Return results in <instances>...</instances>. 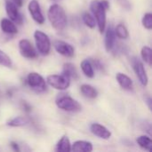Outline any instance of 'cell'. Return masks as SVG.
<instances>
[{
    "label": "cell",
    "instance_id": "8",
    "mask_svg": "<svg viewBox=\"0 0 152 152\" xmlns=\"http://www.w3.org/2000/svg\"><path fill=\"white\" fill-rule=\"evenodd\" d=\"M19 51L22 57L27 59H34L37 56V52L34 48L31 42L26 38L19 41Z\"/></svg>",
    "mask_w": 152,
    "mask_h": 152
},
{
    "label": "cell",
    "instance_id": "23",
    "mask_svg": "<svg viewBox=\"0 0 152 152\" xmlns=\"http://www.w3.org/2000/svg\"><path fill=\"white\" fill-rule=\"evenodd\" d=\"M114 31H115L116 37H118V38L126 39L129 37V33H128V30H127L126 27L124 24H122V23L118 24L117 27H116V28L114 29Z\"/></svg>",
    "mask_w": 152,
    "mask_h": 152
},
{
    "label": "cell",
    "instance_id": "22",
    "mask_svg": "<svg viewBox=\"0 0 152 152\" xmlns=\"http://www.w3.org/2000/svg\"><path fill=\"white\" fill-rule=\"evenodd\" d=\"M80 66H81V69L86 77H87L89 78H93L94 77V66L92 65L90 60H84L81 62Z\"/></svg>",
    "mask_w": 152,
    "mask_h": 152
},
{
    "label": "cell",
    "instance_id": "32",
    "mask_svg": "<svg viewBox=\"0 0 152 152\" xmlns=\"http://www.w3.org/2000/svg\"><path fill=\"white\" fill-rule=\"evenodd\" d=\"M145 102L148 104V107L150 109V110H151V98L150 96H148L146 99H145Z\"/></svg>",
    "mask_w": 152,
    "mask_h": 152
},
{
    "label": "cell",
    "instance_id": "5",
    "mask_svg": "<svg viewBox=\"0 0 152 152\" xmlns=\"http://www.w3.org/2000/svg\"><path fill=\"white\" fill-rule=\"evenodd\" d=\"M46 83L53 88L60 91L66 90L70 86V78L64 74L50 75L46 77Z\"/></svg>",
    "mask_w": 152,
    "mask_h": 152
},
{
    "label": "cell",
    "instance_id": "29",
    "mask_svg": "<svg viewBox=\"0 0 152 152\" xmlns=\"http://www.w3.org/2000/svg\"><path fill=\"white\" fill-rule=\"evenodd\" d=\"M22 107H23V109L25 110V111H27V112H29V111L31 110L30 105H29L28 102H22Z\"/></svg>",
    "mask_w": 152,
    "mask_h": 152
},
{
    "label": "cell",
    "instance_id": "6",
    "mask_svg": "<svg viewBox=\"0 0 152 152\" xmlns=\"http://www.w3.org/2000/svg\"><path fill=\"white\" fill-rule=\"evenodd\" d=\"M27 83L29 87L37 93H44L46 90L45 80L40 74L37 72H30L28 75Z\"/></svg>",
    "mask_w": 152,
    "mask_h": 152
},
{
    "label": "cell",
    "instance_id": "16",
    "mask_svg": "<svg viewBox=\"0 0 152 152\" xmlns=\"http://www.w3.org/2000/svg\"><path fill=\"white\" fill-rule=\"evenodd\" d=\"M116 79L118 83V85L125 90H132L133 89V81L132 79L126 74L118 72L116 75Z\"/></svg>",
    "mask_w": 152,
    "mask_h": 152
},
{
    "label": "cell",
    "instance_id": "26",
    "mask_svg": "<svg viewBox=\"0 0 152 152\" xmlns=\"http://www.w3.org/2000/svg\"><path fill=\"white\" fill-rule=\"evenodd\" d=\"M0 65L7 67V68H10L12 65L11 58L2 50H0Z\"/></svg>",
    "mask_w": 152,
    "mask_h": 152
},
{
    "label": "cell",
    "instance_id": "14",
    "mask_svg": "<svg viewBox=\"0 0 152 152\" xmlns=\"http://www.w3.org/2000/svg\"><path fill=\"white\" fill-rule=\"evenodd\" d=\"M0 28L3 32L9 35H14L18 32L17 27L15 26L13 21L11 20L10 19H5V18L2 19L0 21Z\"/></svg>",
    "mask_w": 152,
    "mask_h": 152
},
{
    "label": "cell",
    "instance_id": "18",
    "mask_svg": "<svg viewBox=\"0 0 152 152\" xmlns=\"http://www.w3.org/2000/svg\"><path fill=\"white\" fill-rule=\"evenodd\" d=\"M56 151L59 152L71 151V144L67 135H63L56 144Z\"/></svg>",
    "mask_w": 152,
    "mask_h": 152
},
{
    "label": "cell",
    "instance_id": "24",
    "mask_svg": "<svg viewBox=\"0 0 152 152\" xmlns=\"http://www.w3.org/2000/svg\"><path fill=\"white\" fill-rule=\"evenodd\" d=\"M152 50L151 47L149 46H143L142 48V51H141V56H142V59L143 60V61H145L149 66H151L152 64Z\"/></svg>",
    "mask_w": 152,
    "mask_h": 152
},
{
    "label": "cell",
    "instance_id": "3",
    "mask_svg": "<svg viewBox=\"0 0 152 152\" xmlns=\"http://www.w3.org/2000/svg\"><path fill=\"white\" fill-rule=\"evenodd\" d=\"M56 105L59 109L68 112H78L82 109L77 101L68 95L59 96L56 100Z\"/></svg>",
    "mask_w": 152,
    "mask_h": 152
},
{
    "label": "cell",
    "instance_id": "17",
    "mask_svg": "<svg viewBox=\"0 0 152 152\" xmlns=\"http://www.w3.org/2000/svg\"><path fill=\"white\" fill-rule=\"evenodd\" d=\"M81 94L88 99H95L98 96V91L91 85L84 84L80 86Z\"/></svg>",
    "mask_w": 152,
    "mask_h": 152
},
{
    "label": "cell",
    "instance_id": "11",
    "mask_svg": "<svg viewBox=\"0 0 152 152\" xmlns=\"http://www.w3.org/2000/svg\"><path fill=\"white\" fill-rule=\"evenodd\" d=\"M5 11L11 20L16 22L17 24H22L23 18L18 10V6L10 0H6L5 2Z\"/></svg>",
    "mask_w": 152,
    "mask_h": 152
},
{
    "label": "cell",
    "instance_id": "30",
    "mask_svg": "<svg viewBox=\"0 0 152 152\" xmlns=\"http://www.w3.org/2000/svg\"><path fill=\"white\" fill-rule=\"evenodd\" d=\"M10 144H11V147L13 149V151H20L17 142H11Z\"/></svg>",
    "mask_w": 152,
    "mask_h": 152
},
{
    "label": "cell",
    "instance_id": "25",
    "mask_svg": "<svg viewBox=\"0 0 152 152\" xmlns=\"http://www.w3.org/2000/svg\"><path fill=\"white\" fill-rule=\"evenodd\" d=\"M82 20L83 22L86 24V26H87L90 28H94L96 26V20L94 19V17L90 14L89 12H85L82 16Z\"/></svg>",
    "mask_w": 152,
    "mask_h": 152
},
{
    "label": "cell",
    "instance_id": "12",
    "mask_svg": "<svg viewBox=\"0 0 152 152\" xmlns=\"http://www.w3.org/2000/svg\"><path fill=\"white\" fill-rule=\"evenodd\" d=\"M90 130L93 134H94L95 136H97L101 139L109 140L111 137L110 131L107 127H105L104 126H102L101 124H98V123L92 124L90 126Z\"/></svg>",
    "mask_w": 152,
    "mask_h": 152
},
{
    "label": "cell",
    "instance_id": "7",
    "mask_svg": "<svg viewBox=\"0 0 152 152\" xmlns=\"http://www.w3.org/2000/svg\"><path fill=\"white\" fill-rule=\"evenodd\" d=\"M131 64L133 66L134 71L135 72V75H136L137 78L139 79L140 83L143 86H146L148 85L149 78H148V76H147V73L144 69L142 61L139 58L134 56V57H132V59H131Z\"/></svg>",
    "mask_w": 152,
    "mask_h": 152
},
{
    "label": "cell",
    "instance_id": "20",
    "mask_svg": "<svg viewBox=\"0 0 152 152\" xmlns=\"http://www.w3.org/2000/svg\"><path fill=\"white\" fill-rule=\"evenodd\" d=\"M29 120L27 118L24 117H15L13 118L9 119L6 122V125L11 127H20V126H25L28 124Z\"/></svg>",
    "mask_w": 152,
    "mask_h": 152
},
{
    "label": "cell",
    "instance_id": "4",
    "mask_svg": "<svg viewBox=\"0 0 152 152\" xmlns=\"http://www.w3.org/2000/svg\"><path fill=\"white\" fill-rule=\"evenodd\" d=\"M34 38L39 53L42 55H48L52 45L49 37L41 30H36L34 33Z\"/></svg>",
    "mask_w": 152,
    "mask_h": 152
},
{
    "label": "cell",
    "instance_id": "27",
    "mask_svg": "<svg viewBox=\"0 0 152 152\" xmlns=\"http://www.w3.org/2000/svg\"><path fill=\"white\" fill-rule=\"evenodd\" d=\"M142 25L143 27L148 29V30H151L152 28V14L151 12H147L144 14L142 20Z\"/></svg>",
    "mask_w": 152,
    "mask_h": 152
},
{
    "label": "cell",
    "instance_id": "33",
    "mask_svg": "<svg viewBox=\"0 0 152 152\" xmlns=\"http://www.w3.org/2000/svg\"><path fill=\"white\" fill-rule=\"evenodd\" d=\"M53 1H57V0H53Z\"/></svg>",
    "mask_w": 152,
    "mask_h": 152
},
{
    "label": "cell",
    "instance_id": "9",
    "mask_svg": "<svg viewBox=\"0 0 152 152\" xmlns=\"http://www.w3.org/2000/svg\"><path fill=\"white\" fill-rule=\"evenodd\" d=\"M53 47L56 50V52L58 53H60L61 55L67 57V58H71L74 56L75 54V49L74 47L62 40H55L53 42Z\"/></svg>",
    "mask_w": 152,
    "mask_h": 152
},
{
    "label": "cell",
    "instance_id": "28",
    "mask_svg": "<svg viewBox=\"0 0 152 152\" xmlns=\"http://www.w3.org/2000/svg\"><path fill=\"white\" fill-rule=\"evenodd\" d=\"M118 4L126 10H130L131 9V3L129 0H117Z\"/></svg>",
    "mask_w": 152,
    "mask_h": 152
},
{
    "label": "cell",
    "instance_id": "10",
    "mask_svg": "<svg viewBox=\"0 0 152 152\" xmlns=\"http://www.w3.org/2000/svg\"><path fill=\"white\" fill-rule=\"evenodd\" d=\"M28 9L29 12V14L31 15L32 19L38 24H44L45 22V17L41 11L40 4L37 0H31L28 3Z\"/></svg>",
    "mask_w": 152,
    "mask_h": 152
},
{
    "label": "cell",
    "instance_id": "15",
    "mask_svg": "<svg viewBox=\"0 0 152 152\" xmlns=\"http://www.w3.org/2000/svg\"><path fill=\"white\" fill-rule=\"evenodd\" d=\"M116 42V35L112 26H110L105 34V49L107 52H110L113 49Z\"/></svg>",
    "mask_w": 152,
    "mask_h": 152
},
{
    "label": "cell",
    "instance_id": "31",
    "mask_svg": "<svg viewBox=\"0 0 152 152\" xmlns=\"http://www.w3.org/2000/svg\"><path fill=\"white\" fill-rule=\"evenodd\" d=\"M11 2H12L14 4H16L18 7H21L23 4V0H10Z\"/></svg>",
    "mask_w": 152,
    "mask_h": 152
},
{
    "label": "cell",
    "instance_id": "19",
    "mask_svg": "<svg viewBox=\"0 0 152 152\" xmlns=\"http://www.w3.org/2000/svg\"><path fill=\"white\" fill-rule=\"evenodd\" d=\"M62 74L69 77V78H73V79L78 78V74H77L75 65H73L72 63H69V62H67L63 65Z\"/></svg>",
    "mask_w": 152,
    "mask_h": 152
},
{
    "label": "cell",
    "instance_id": "1",
    "mask_svg": "<svg viewBox=\"0 0 152 152\" xmlns=\"http://www.w3.org/2000/svg\"><path fill=\"white\" fill-rule=\"evenodd\" d=\"M110 8L107 0H93L90 4V9L96 20L100 33H103L106 27V11Z\"/></svg>",
    "mask_w": 152,
    "mask_h": 152
},
{
    "label": "cell",
    "instance_id": "13",
    "mask_svg": "<svg viewBox=\"0 0 152 152\" xmlns=\"http://www.w3.org/2000/svg\"><path fill=\"white\" fill-rule=\"evenodd\" d=\"M93 144L87 141H77L71 145V151L91 152L93 151Z\"/></svg>",
    "mask_w": 152,
    "mask_h": 152
},
{
    "label": "cell",
    "instance_id": "2",
    "mask_svg": "<svg viewBox=\"0 0 152 152\" xmlns=\"http://www.w3.org/2000/svg\"><path fill=\"white\" fill-rule=\"evenodd\" d=\"M48 20L52 27L57 31H62L67 26V15L64 9L57 4H52L47 12Z\"/></svg>",
    "mask_w": 152,
    "mask_h": 152
},
{
    "label": "cell",
    "instance_id": "21",
    "mask_svg": "<svg viewBox=\"0 0 152 152\" xmlns=\"http://www.w3.org/2000/svg\"><path fill=\"white\" fill-rule=\"evenodd\" d=\"M136 142L143 150L148 151L150 152L152 151V140L150 136H147V135L139 136L136 139Z\"/></svg>",
    "mask_w": 152,
    "mask_h": 152
}]
</instances>
